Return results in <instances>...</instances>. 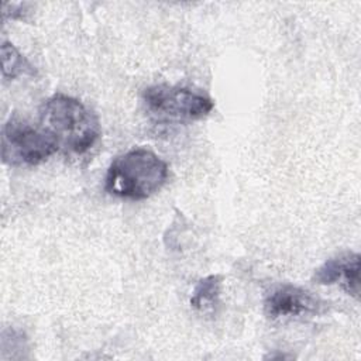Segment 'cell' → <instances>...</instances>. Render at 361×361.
I'll return each instance as SVG.
<instances>
[{"label": "cell", "instance_id": "cell-1", "mask_svg": "<svg viewBox=\"0 0 361 361\" xmlns=\"http://www.w3.org/2000/svg\"><path fill=\"white\" fill-rule=\"evenodd\" d=\"M38 113L39 127L68 152H87L102 134L97 116L72 96L55 93L42 102Z\"/></svg>", "mask_w": 361, "mask_h": 361}, {"label": "cell", "instance_id": "cell-2", "mask_svg": "<svg viewBox=\"0 0 361 361\" xmlns=\"http://www.w3.org/2000/svg\"><path fill=\"white\" fill-rule=\"evenodd\" d=\"M168 176L169 166L159 155L147 148H133L110 164L104 189L120 199L144 200L157 193Z\"/></svg>", "mask_w": 361, "mask_h": 361}, {"label": "cell", "instance_id": "cell-3", "mask_svg": "<svg viewBox=\"0 0 361 361\" xmlns=\"http://www.w3.org/2000/svg\"><path fill=\"white\" fill-rule=\"evenodd\" d=\"M147 113L162 123H190L207 117L214 102L195 90L172 85H154L144 90Z\"/></svg>", "mask_w": 361, "mask_h": 361}, {"label": "cell", "instance_id": "cell-4", "mask_svg": "<svg viewBox=\"0 0 361 361\" xmlns=\"http://www.w3.org/2000/svg\"><path fill=\"white\" fill-rule=\"evenodd\" d=\"M56 140L39 126L10 117L1 130V159L13 166H35L59 151Z\"/></svg>", "mask_w": 361, "mask_h": 361}, {"label": "cell", "instance_id": "cell-5", "mask_svg": "<svg viewBox=\"0 0 361 361\" xmlns=\"http://www.w3.org/2000/svg\"><path fill=\"white\" fill-rule=\"evenodd\" d=\"M326 310L327 303L324 300L310 290L290 283L274 288L264 299V312L271 320L314 316Z\"/></svg>", "mask_w": 361, "mask_h": 361}, {"label": "cell", "instance_id": "cell-6", "mask_svg": "<svg viewBox=\"0 0 361 361\" xmlns=\"http://www.w3.org/2000/svg\"><path fill=\"white\" fill-rule=\"evenodd\" d=\"M360 254L353 251L341 252L323 265H320L314 274L313 281L319 285L338 283L341 289L358 300L360 298Z\"/></svg>", "mask_w": 361, "mask_h": 361}, {"label": "cell", "instance_id": "cell-7", "mask_svg": "<svg viewBox=\"0 0 361 361\" xmlns=\"http://www.w3.org/2000/svg\"><path fill=\"white\" fill-rule=\"evenodd\" d=\"M220 292H221V276L209 275L202 278L190 296V306L197 312L214 313L216 307L220 305Z\"/></svg>", "mask_w": 361, "mask_h": 361}, {"label": "cell", "instance_id": "cell-8", "mask_svg": "<svg viewBox=\"0 0 361 361\" xmlns=\"http://www.w3.org/2000/svg\"><path fill=\"white\" fill-rule=\"evenodd\" d=\"M1 73L4 79H16L17 76H34L35 68L31 62L11 44L3 41L1 44Z\"/></svg>", "mask_w": 361, "mask_h": 361}]
</instances>
